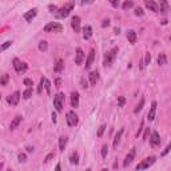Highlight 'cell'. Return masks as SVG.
<instances>
[{
    "label": "cell",
    "mask_w": 171,
    "mask_h": 171,
    "mask_svg": "<svg viewBox=\"0 0 171 171\" xmlns=\"http://www.w3.org/2000/svg\"><path fill=\"white\" fill-rule=\"evenodd\" d=\"M74 5H75V1H68V3H66V4L63 5L61 8H59V11L55 13V15H56V18H57V19H64V18H67V16L70 15V12L72 11Z\"/></svg>",
    "instance_id": "obj_1"
},
{
    "label": "cell",
    "mask_w": 171,
    "mask_h": 171,
    "mask_svg": "<svg viewBox=\"0 0 171 171\" xmlns=\"http://www.w3.org/2000/svg\"><path fill=\"white\" fill-rule=\"evenodd\" d=\"M119 52V48L118 47H114V48H111L108 52L104 55V60H103V66L104 67H110L112 63H114L115 57H116V55H118Z\"/></svg>",
    "instance_id": "obj_2"
},
{
    "label": "cell",
    "mask_w": 171,
    "mask_h": 171,
    "mask_svg": "<svg viewBox=\"0 0 171 171\" xmlns=\"http://www.w3.org/2000/svg\"><path fill=\"white\" fill-rule=\"evenodd\" d=\"M156 158L155 156H149V158H145L142 160L138 166H136V171H142V170H146V168H149L150 166H153L154 163H155Z\"/></svg>",
    "instance_id": "obj_3"
},
{
    "label": "cell",
    "mask_w": 171,
    "mask_h": 171,
    "mask_svg": "<svg viewBox=\"0 0 171 171\" xmlns=\"http://www.w3.org/2000/svg\"><path fill=\"white\" fill-rule=\"evenodd\" d=\"M61 31H63V26L56 22H51L44 27V32H61Z\"/></svg>",
    "instance_id": "obj_4"
},
{
    "label": "cell",
    "mask_w": 171,
    "mask_h": 171,
    "mask_svg": "<svg viewBox=\"0 0 171 171\" xmlns=\"http://www.w3.org/2000/svg\"><path fill=\"white\" fill-rule=\"evenodd\" d=\"M63 104H64V94H57L53 96V106L57 112L63 111Z\"/></svg>",
    "instance_id": "obj_5"
},
{
    "label": "cell",
    "mask_w": 171,
    "mask_h": 171,
    "mask_svg": "<svg viewBox=\"0 0 171 171\" xmlns=\"http://www.w3.org/2000/svg\"><path fill=\"white\" fill-rule=\"evenodd\" d=\"M66 120H67V124L70 126V127H75L78 122H79V119H78V115L75 114L74 111H68L66 115Z\"/></svg>",
    "instance_id": "obj_6"
},
{
    "label": "cell",
    "mask_w": 171,
    "mask_h": 171,
    "mask_svg": "<svg viewBox=\"0 0 171 171\" xmlns=\"http://www.w3.org/2000/svg\"><path fill=\"white\" fill-rule=\"evenodd\" d=\"M12 64H13V68H15L16 72H24V71L27 70V64L26 63H22L18 57H15L12 60Z\"/></svg>",
    "instance_id": "obj_7"
},
{
    "label": "cell",
    "mask_w": 171,
    "mask_h": 171,
    "mask_svg": "<svg viewBox=\"0 0 171 171\" xmlns=\"http://www.w3.org/2000/svg\"><path fill=\"white\" fill-rule=\"evenodd\" d=\"M150 145L153 146V147H158V146L160 145V136H159L158 131H155V130L151 132V136H150Z\"/></svg>",
    "instance_id": "obj_8"
},
{
    "label": "cell",
    "mask_w": 171,
    "mask_h": 171,
    "mask_svg": "<svg viewBox=\"0 0 171 171\" xmlns=\"http://www.w3.org/2000/svg\"><path fill=\"white\" fill-rule=\"evenodd\" d=\"M20 100V92L19 91H15L13 94H11L8 98H7V102H8V104L11 106H16Z\"/></svg>",
    "instance_id": "obj_9"
},
{
    "label": "cell",
    "mask_w": 171,
    "mask_h": 171,
    "mask_svg": "<svg viewBox=\"0 0 171 171\" xmlns=\"http://www.w3.org/2000/svg\"><path fill=\"white\" fill-rule=\"evenodd\" d=\"M38 15V8H32L30 9V11H27L26 13H24V20L28 23H31L34 19H35V16Z\"/></svg>",
    "instance_id": "obj_10"
},
{
    "label": "cell",
    "mask_w": 171,
    "mask_h": 171,
    "mask_svg": "<svg viewBox=\"0 0 171 171\" xmlns=\"http://www.w3.org/2000/svg\"><path fill=\"white\" fill-rule=\"evenodd\" d=\"M135 149H131L130 150V153L127 154V156H126V159H124V162H123V166L124 167H128L130 164L132 163V160H134V158H135Z\"/></svg>",
    "instance_id": "obj_11"
},
{
    "label": "cell",
    "mask_w": 171,
    "mask_h": 171,
    "mask_svg": "<svg viewBox=\"0 0 171 171\" xmlns=\"http://www.w3.org/2000/svg\"><path fill=\"white\" fill-rule=\"evenodd\" d=\"M71 27H72V30L75 31V34H79L80 32V18L79 16H74L72 20H71Z\"/></svg>",
    "instance_id": "obj_12"
},
{
    "label": "cell",
    "mask_w": 171,
    "mask_h": 171,
    "mask_svg": "<svg viewBox=\"0 0 171 171\" xmlns=\"http://www.w3.org/2000/svg\"><path fill=\"white\" fill-rule=\"evenodd\" d=\"M94 59H95V50L92 48L90 50V52H88V56L86 59V70H90L92 66V63H94Z\"/></svg>",
    "instance_id": "obj_13"
},
{
    "label": "cell",
    "mask_w": 171,
    "mask_h": 171,
    "mask_svg": "<svg viewBox=\"0 0 171 171\" xmlns=\"http://www.w3.org/2000/svg\"><path fill=\"white\" fill-rule=\"evenodd\" d=\"M156 102H153V104L150 107V111L149 114H147V119H149L150 122H153L154 119H155V114H156Z\"/></svg>",
    "instance_id": "obj_14"
},
{
    "label": "cell",
    "mask_w": 171,
    "mask_h": 171,
    "mask_svg": "<svg viewBox=\"0 0 171 171\" xmlns=\"http://www.w3.org/2000/svg\"><path fill=\"white\" fill-rule=\"evenodd\" d=\"M83 59H84V52L82 48H76V53H75V63L79 66L83 63Z\"/></svg>",
    "instance_id": "obj_15"
},
{
    "label": "cell",
    "mask_w": 171,
    "mask_h": 171,
    "mask_svg": "<svg viewBox=\"0 0 171 171\" xmlns=\"http://www.w3.org/2000/svg\"><path fill=\"white\" fill-rule=\"evenodd\" d=\"M145 4H146V7H147L150 11H153V12H159V7H158V4H156L154 0H146Z\"/></svg>",
    "instance_id": "obj_16"
},
{
    "label": "cell",
    "mask_w": 171,
    "mask_h": 171,
    "mask_svg": "<svg viewBox=\"0 0 171 171\" xmlns=\"http://www.w3.org/2000/svg\"><path fill=\"white\" fill-rule=\"evenodd\" d=\"M71 106L72 107H79V92L74 91L72 94H71Z\"/></svg>",
    "instance_id": "obj_17"
},
{
    "label": "cell",
    "mask_w": 171,
    "mask_h": 171,
    "mask_svg": "<svg viewBox=\"0 0 171 171\" xmlns=\"http://www.w3.org/2000/svg\"><path fill=\"white\" fill-rule=\"evenodd\" d=\"M20 122H22V116H20V115H16V116H15V118L11 120V124H9V130H15V128H16L19 124H20Z\"/></svg>",
    "instance_id": "obj_18"
},
{
    "label": "cell",
    "mask_w": 171,
    "mask_h": 171,
    "mask_svg": "<svg viewBox=\"0 0 171 171\" xmlns=\"http://www.w3.org/2000/svg\"><path fill=\"white\" fill-rule=\"evenodd\" d=\"M123 128H120L116 134H115V138H114V143H112V146H114V149H118V145L119 142H120V139H122V135H123Z\"/></svg>",
    "instance_id": "obj_19"
},
{
    "label": "cell",
    "mask_w": 171,
    "mask_h": 171,
    "mask_svg": "<svg viewBox=\"0 0 171 171\" xmlns=\"http://www.w3.org/2000/svg\"><path fill=\"white\" fill-rule=\"evenodd\" d=\"M92 36V27L91 26H86L83 28V39L88 40Z\"/></svg>",
    "instance_id": "obj_20"
},
{
    "label": "cell",
    "mask_w": 171,
    "mask_h": 171,
    "mask_svg": "<svg viewBox=\"0 0 171 171\" xmlns=\"http://www.w3.org/2000/svg\"><path fill=\"white\" fill-rule=\"evenodd\" d=\"M90 82H91V86H95L96 84V82L99 80V74H98V71H92V72H90Z\"/></svg>",
    "instance_id": "obj_21"
},
{
    "label": "cell",
    "mask_w": 171,
    "mask_h": 171,
    "mask_svg": "<svg viewBox=\"0 0 171 171\" xmlns=\"http://www.w3.org/2000/svg\"><path fill=\"white\" fill-rule=\"evenodd\" d=\"M158 7H159V11L162 13H167V11H168V3H167L166 0H160Z\"/></svg>",
    "instance_id": "obj_22"
},
{
    "label": "cell",
    "mask_w": 171,
    "mask_h": 171,
    "mask_svg": "<svg viewBox=\"0 0 171 171\" xmlns=\"http://www.w3.org/2000/svg\"><path fill=\"white\" fill-rule=\"evenodd\" d=\"M127 39H128V42L131 44H135L136 43V32L134 30H130L127 32Z\"/></svg>",
    "instance_id": "obj_23"
},
{
    "label": "cell",
    "mask_w": 171,
    "mask_h": 171,
    "mask_svg": "<svg viewBox=\"0 0 171 171\" xmlns=\"http://www.w3.org/2000/svg\"><path fill=\"white\" fill-rule=\"evenodd\" d=\"M63 70H64V63H63V60H61V59H59V60L56 61L55 67H53V71H55L56 74H59V72H61Z\"/></svg>",
    "instance_id": "obj_24"
},
{
    "label": "cell",
    "mask_w": 171,
    "mask_h": 171,
    "mask_svg": "<svg viewBox=\"0 0 171 171\" xmlns=\"http://www.w3.org/2000/svg\"><path fill=\"white\" fill-rule=\"evenodd\" d=\"M66 146H67V138L66 136H60L59 138V149H60V151H64Z\"/></svg>",
    "instance_id": "obj_25"
},
{
    "label": "cell",
    "mask_w": 171,
    "mask_h": 171,
    "mask_svg": "<svg viewBox=\"0 0 171 171\" xmlns=\"http://www.w3.org/2000/svg\"><path fill=\"white\" fill-rule=\"evenodd\" d=\"M70 162L72 163V164H78V163H79V154H78V153H72V154H71Z\"/></svg>",
    "instance_id": "obj_26"
},
{
    "label": "cell",
    "mask_w": 171,
    "mask_h": 171,
    "mask_svg": "<svg viewBox=\"0 0 171 171\" xmlns=\"http://www.w3.org/2000/svg\"><path fill=\"white\" fill-rule=\"evenodd\" d=\"M158 64H159V66H164V64H167V57H166V55H164V53H159Z\"/></svg>",
    "instance_id": "obj_27"
},
{
    "label": "cell",
    "mask_w": 171,
    "mask_h": 171,
    "mask_svg": "<svg viewBox=\"0 0 171 171\" xmlns=\"http://www.w3.org/2000/svg\"><path fill=\"white\" fill-rule=\"evenodd\" d=\"M47 48H48V43L46 42V40H42L39 43V51H42V52H46L47 51Z\"/></svg>",
    "instance_id": "obj_28"
},
{
    "label": "cell",
    "mask_w": 171,
    "mask_h": 171,
    "mask_svg": "<svg viewBox=\"0 0 171 171\" xmlns=\"http://www.w3.org/2000/svg\"><path fill=\"white\" fill-rule=\"evenodd\" d=\"M46 78H40V83H39V86H38V94H42V92H43V87L44 86H46Z\"/></svg>",
    "instance_id": "obj_29"
},
{
    "label": "cell",
    "mask_w": 171,
    "mask_h": 171,
    "mask_svg": "<svg viewBox=\"0 0 171 171\" xmlns=\"http://www.w3.org/2000/svg\"><path fill=\"white\" fill-rule=\"evenodd\" d=\"M143 106H145V98H142V99H141V102H139V104H138V106L135 107V110H134V112H135V114H138V112H139V111H141L142 108H143Z\"/></svg>",
    "instance_id": "obj_30"
},
{
    "label": "cell",
    "mask_w": 171,
    "mask_h": 171,
    "mask_svg": "<svg viewBox=\"0 0 171 171\" xmlns=\"http://www.w3.org/2000/svg\"><path fill=\"white\" fill-rule=\"evenodd\" d=\"M134 5H135V4H134V1H131V0L128 1V0H127V1H124V3L122 4V8L123 9H128V8H132Z\"/></svg>",
    "instance_id": "obj_31"
},
{
    "label": "cell",
    "mask_w": 171,
    "mask_h": 171,
    "mask_svg": "<svg viewBox=\"0 0 171 171\" xmlns=\"http://www.w3.org/2000/svg\"><path fill=\"white\" fill-rule=\"evenodd\" d=\"M31 96H32V88H27L26 91L23 92V98L24 99H30Z\"/></svg>",
    "instance_id": "obj_32"
},
{
    "label": "cell",
    "mask_w": 171,
    "mask_h": 171,
    "mask_svg": "<svg viewBox=\"0 0 171 171\" xmlns=\"http://www.w3.org/2000/svg\"><path fill=\"white\" fill-rule=\"evenodd\" d=\"M11 46H12V42H11V40H8V42H5V43L1 44L0 50H1V51H5V50L8 48V47H11Z\"/></svg>",
    "instance_id": "obj_33"
},
{
    "label": "cell",
    "mask_w": 171,
    "mask_h": 171,
    "mask_svg": "<svg viewBox=\"0 0 171 171\" xmlns=\"http://www.w3.org/2000/svg\"><path fill=\"white\" fill-rule=\"evenodd\" d=\"M8 79H9L8 74H4V75H3V78H1V80H0V84H1V86H5L7 82H8Z\"/></svg>",
    "instance_id": "obj_34"
},
{
    "label": "cell",
    "mask_w": 171,
    "mask_h": 171,
    "mask_svg": "<svg viewBox=\"0 0 171 171\" xmlns=\"http://www.w3.org/2000/svg\"><path fill=\"white\" fill-rule=\"evenodd\" d=\"M170 151H171V143H168L166 149H164V150L162 151V153H160V155H162V156H166V155H167L168 153H170Z\"/></svg>",
    "instance_id": "obj_35"
},
{
    "label": "cell",
    "mask_w": 171,
    "mask_h": 171,
    "mask_svg": "<svg viewBox=\"0 0 171 171\" xmlns=\"http://www.w3.org/2000/svg\"><path fill=\"white\" fill-rule=\"evenodd\" d=\"M18 159H19V162L24 163V162H27V155L24 153H20L19 154V156H18Z\"/></svg>",
    "instance_id": "obj_36"
},
{
    "label": "cell",
    "mask_w": 171,
    "mask_h": 171,
    "mask_svg": "<svg viewBox=\"0 0 171 171\" xmlns=\"http://www.w3.org/2000/svg\"><path fill=\"white\" fill-rule=\"evenodd\" d=\"M104 130H106V124H102L100 127H99V130H98V136H99V138H102V136H103V134H104Z\"/></svg>",
    "instance_id": "obj_37"
},
{
    "label": "cell",
    "mask_w": 171,
    "mask_h": 171,
    "mask_svg": "<svg viewBox=\"0 0 171 171\" xmlns=\"http://www.w3.org/2000/svg\"><path fill=\"white\" fill-rule=\"evenodd\" d=\"M107 153H108V146L103 145V147H102V156L106 158V156H107Z\"/></svg>",
    "instance_id": "obj_38"
},
{
    "label": "cell",
    "mask_w": 171,
    "mask_h": 171,
    "mask_svg": "<svg viewBox=\"0 0 171 171\" xmlns=\"http://www.w3.org/2000/svg\"><path fill=\"white\" fill-rule=\"evenodd\" d=\"M135 15L136 16H143V15H145V11H143L141 7H136L135 8Z\"/></svg>",
    "instance_id": "obj_39"
},
{
    "label": "cell",
    "mask_w": 171,
    "mask_h": 171,
    "mask_svg": "<svg viewBox=\"0 0 171 171\" xmlns=\"http://www.w3.org/2000/svg\"><path fill=\"white\" fill-rule=\"evenodd\" d=\"M44 88H46V91H47V94H51V82L50 80H46V86H44Z\"/></svg>",
    "instance_id": "obj_40"
},
{
    "label": "cell",
    "mask_w": 171,
    "mask_h": 171,
    "mask_svg": "<svg viewBox=\"0 0 171 171\" xmlns=\"http://www.w3.org/2000/svg\"><path fill=\"white\" fill-rule=\"evenodd\" d=\"M124 103H126V98H124V96H119V99H118V107H123V106H124Z\"/></svg>",
    "instance_id": "obj_41"
},
{
    "label": "cell",
    "mask_w": 171,
    "mask_h": 171,
    "mask_svg": "<svg viewBox=\"0 0 171 171\" xmlns=\"http://www.w3.org/2000/svg\"><path fill=\"white\" fill-rule=\"evenodd\" d=\"M53 158H55V154H53V153L48 154V155H47V156L44 158V163H48L50 160H51V159H53Z\"/></svg>",
    "instance_id": "obj_42"
},
{
    "label": "cell",
    "mask_w": 171,
    "mask_h": 171,
    "mask_svg": "<svg viewBox=\"0 0 171 171\" xmlns=\"http://www.w3.org/2000/svg\"><path fill=\"white\" fill-rule=\"evenodd\" d=\"M151 63V55H150V52L146 53V56H145V64L147 66V64H150Z\"/></svg>",
    "instance_id": "obj_43"
},
{
    "label": "cell",
    "mask_w": 171,
    "mask_h": 171,
    "mask_svg": "<svg viewBox=\"0 0 171 171\" xmlns=\"http://www.w3.org/2000/svg\"><path fill=\"white\" fill-rule=\"evenodd\" d=\"M80 84H82V87H83V88H88V83H87V80L84 79V78L80 79Z\"/></svg>",
    "instance_id": "obj_44"
},
{
    "label": "cell",
    "mask_w": 171,
    "mask_h": 171,
    "mask_svg": "<svg viewBox=\"0 0 171 171\" xmlns=\"http://www.w3.org/2000/svg\"><path fill=\"white\" fill-rule=\"evenodd\" d=\"M48 8H50V11H51V12H53V13H56L57 11H59L56 5H52V4H50V5H48Z\"/></svg>",
    "instance_id": "obj_45"
},
{
    "label": "cell",
    "mask_w": 171,
    "mask_h": 171,
    "mask_svg": "<svg viewBox=\"0 0 171 171\" xmlns=\"http://www.w3.org/2000/svg\"><path fill=\"white\" fill-rule=\"evenodd\" d=\"M24 84H26L28 88H31V86H32V80L28 79V78H26V79H24Z\"/></svg>",
    "instance_id": "obj_46"
},
{
    "label": "cell",
    "mask_w": 171,
    "mask_h": 171,
    "mask_svg": "<svg viewBox=\"0 0 171 171\" xmlns=\"http://www.w3.org/2000/svg\"><path fill=\"white\" fill-rule=\"evenodd\" d=\"M55 87H56V88H60L61 87V79H59V78H57V79L55 80Z\"/></svg>",
    "instance_id": "obj_47"
},
{
    "label": "cell",
    "mask_w": 171,
    "mask_h": 171,
    "mask_svg": "<svg viewBox=\"0 0 171 171\" xmlns=\"http://www.w3.org/2000/svg\"><path fill=\"white\" fill-rule=\"evenodd\" d=\"M108 26H110V20H108V19H104L103 23H102V27H108Z\"/></svg>",
    "instance_id": "obj_48"
},
{
    "label": "cell",
    "mask_w": 171,
    "mask_h": 171,
    "mask_svg": "<svg viewBox=\"0 0 171 171\" xmlns=\"http://www.w3.org/2000/svg\"><path fill=\"white\" fill-rule=\"evenodd\" d=\"M110 3L114 5V7H119V1H114V0H111Z\"/></svg>",
    "instance_id": "obj_49"
},
{
    "label": "cell",
    "mask_w": 171,
    "mask_h": 171,
    "mask_svg": "<svg viewBox=\"0 0 171 171\" xmlns=\"http://www.w3.org/2000/svg\"><path fill=\"white\" fill-rule=\"evenodd\" d=\"M55 171H61V166H60V164H59V163H57V164H56V167H55Z\"/></svg>",
    "instance_id": "obj_50"
},
{
    "label": "cell",
    "mask_w": 171,
    "mask_h": 171,
    "mask_svg": "<svg viewBox=\"0 0 171 171\" xmlns=\"http://www.w3.org/2000/svg\"><path fill=\"white\" fill-rule=\"evenodd\" d=\"M52 122L56 123V114H55V112H52Z\"/></svg>",
    "instance_id": "obj_51"
},
{
    "label": "cell",
    "mask_w": 171,
    "mask_h": 171,
    "mask_svg": "<svg viewBox=\"0 0 171 171\" xmlns=\"http://www.w3.org/2000/svg\"><path fill=\"white\" fill-rule=\"evenodd\" d=\"M149 128H146V132H145V136H143V138H145V139H147V135H149Z\"/></svg>",
    "instance_id": "obj_52"
},
{
    "label": "cell",
    "mask_w": 171,
    "mask_h": 171,
    "mask_svg": "<svg viewBox=\"0 0 171 171\" xmlns=\"http://www.w3.org/2000/svg\"><path fill=\"white\" fill-rule=\"evenodd\" d=\"M114 32L118 35V34H120V30H119V28H114Z\"/></svg>",
    "instance_id": "obj_53"
},
{
    "label": "cell",
    "mask_w": 171,
    "mask_h": 171,
    "mask_svg": "<svg viewBox=\"0 0 171 171\" xmlns=\"http://www.w3.org/2000/svg\"><path fill=\"white\" fill-rule=\"evenodd\" d=\"M32 150H34L32 147H27V151H28V153H32Z\"/></svg>",
    "instance_id": "obj_54"
},
{
    "label": "cell",
    "mask_w": 171,
    "mask_h": 171,
    "mask_svg": "<svg viewBox=\"0 0 171 171\" xmlns=\"http://www.w3.org/2000/svg\"><path fill=\"white\" fill-rule=\"evenodd\" d=\"M86 171H91V168H87V170H86Z\"/></svg>",
    "instance_id": "obj_55"
},
{
    "label": "cell",
    "mask_w": 171,
    "mask_h": 171,
    "mask_svg": "<svg viewBox=\"0 0 171 171\" xmlns=\"http://www.w3.org/2000/svg\"><path fill=\"white\" fill-rule=\"evenodd\" d=\"M102 171H107V170H106V168H103V170H102Z\"/></svg>",
    "instance_id": "obj_56"
},
{
    "label": "cell",
    "mask_w": 171,
    "mask_h": 171,
    "mask_svg": "<svg viewBox=\"0 0 171 171\" xmlns=\"http://www.w3.org/2000/svg\"><path fill=\"white\" fill-rule=\"evenodd\" d=\"M7 171H12V170H11V168H9V170H7Z\"/></svg>",
    "instance_id": "obj_57"
},
{
    "label": "cell",
    "mask_w": 171,
    "mask_h": 171,
    "mask_svg": "<svg viewBox=\"0 0 171 171\" xmlns=\"http://www.w3.org/2000/svg\"><path fill=\"white\" fill-rule=\"evenodd\" d=\"M170 40H171V36H170Z\"/></svg>",
    "instance_id": "obj_58"
}]
</instances>
